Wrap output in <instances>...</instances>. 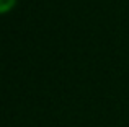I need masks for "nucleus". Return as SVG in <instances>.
Returning a JSON list of instances; mask_svg holds the SVG:
<instances>
[{"instance_id": "obj_1", "label": "nucleus", "mask_w": 129, "mask_h": 127, "mask_svg": "<svg viewBox=\"0 0 129 127\" xmlns=\"http://www.w3.org/2000/svg\"><path fill=\"white\" fill-rule=\"evenodd\" d=\"M16 0H0V12H7L15 5Z\"/></svg>"}]
</instances>
